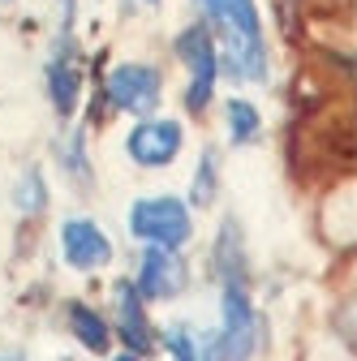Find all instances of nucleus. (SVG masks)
<instances>
[{
  "instance_id": "nucleus-13",
  "label": "nucleus",
  "mask_w": 357,
  "mask_h": 361,
  "mask_svg": "<svg viewBox=\"0 0 357 361\" xmlns=\"http://www.w3.org/2000/svg\"><path fill=\"white\" fill-rule=\"evenodd\" d=\"M224 116H229V138H233L237 147H250V142L258 138L262 116H258V108H254L250 99H229Z\"/></svg>"
},
{
  "instance_id": "nucleus-16",
  "label": "nucleus",
  "mask_w": 357,
  "mask_h": 361,
  "mask_svg": "<svg viewBox=\"0 0 357 361\" xmlns=\"http://www.w3.org/2000/svg\"><path fill=\"white\" fill-rule=\"evenodd\" d=\"M61 164H69L82 180H86V159H82V138H69V155L61 151Z\"/></svg>"
},
{
  "instance_id": "nucleus-1",
  "label": "nucleus",
  "mask_w": 357,
  "mask_h": 361,
  "mask_svg": "<svg viewBox=\"0 0 357 361\" xmlns=\"http://www.w3.org/2000/svg\"><path fill=\"white\" fill-rule=\"evenodd\" d=\"M207 13V30L215 39L219 69H229L237 82H262L272 69L267 35L254 0H198Z\"/></svg>"
},
{
  "instance_id": "nucleus-11",
  "label": "nucleus",
  "mask_w": 357,
  "mask_h": 361,
  "mask_svg": "<svg viewBox=\"0 0 357 361\" xmlns=\"http://www.w3.org/2000/svg\"><path fill=\"white\" fill-rule=\"evenodd\" d=\"M65 323H69V331H73V340L86 348V353H108L112 348V327H108V319L95 310V305H86V301H69L65 305Z\"/></svg>"
},
{
  "instance_id": "nucleus-10",
  "label": "nucleus",
  "mask_w": 357,
  "mask_h": 361,
  "mask_svg": "<svg viewBox=\"0 0 357 361\" xmlns=\"http://www.w3.org/2000/svg\"><path fill=\"white\" fill-rule=\"evenodd\" d=\"M48 99L56 108L61 121H69L78 112V99H82V69L73 61V43H65V52L48 65Z\"/></svg>"
},
{
  "instance_id": "nucleus-7",
  "label": "nucleus",
  "mask_w": 357,
  "mask_h": 361,
  "mask_svg": "<svg viewBox=\"0 0 357 361\" xmlns=\"http://www.w3.org/2000/svg\"><path fill=\"white\" fill-rule=\"evenodd\" d=\"M186 280H190L186 258L176 254L172 245H147L133 288H138L143 301H168V297H176V293L186 288Z\"/></svg>"
},
{
  "instance_id": "nucleus-3",
  "label": "nucleus",
  "mask_w": 357,
  "mask_h": 361,
  "mask_svg": "<svg viewBox=\"0 0 357 361\" xmlns=\"http://www.w3.org/2000/svg\"><path fill=\"white\" fill-rule=\"evenodd\" d=\"M176 48V61L190 69V90H186V108L198 116L207 112L211 95H215V78H219V52H215V39L207 30V22H194L186 26L181 35L172 39Z\"/></svg>"
},
{
  "instance_id": "nucleus-12",
  "label": "nucleus",
  "mask_w": 357,
  "mask_h": 361,
  "mask_svg": "<svg viewBox=\"0 0 357 361\" xmlns=\"http://www.w3.org/2000/svg\"><path fill=\"white\" fill-rule=\"evenodd\" d=\"M215 271L224 284H250V271H246V254H241V233L237 224L229 219L224 228H219V241H215Z\"/></svg>"
},
{
  "instance_id": "nucleus-6",
  "label": "nucleus",
  "mask_w": 357,
  "mask_h": 361,
  "mask_svg": "<svg viewBox=\"0 0 357 361\" xmlns=\"http://www.w3.org/2000/svg\"><path fill=\"white\" fill-rule=\"evenodd\" d=\"M219 344H224V361H246L258 344V314L250 305V293L241 284H224V301H219Z\"/></svg>"
},
{
  "instance_id": "nucleus-15",
  "label": "nucleus",
  "mask_w": 357,
  "mask_h": 361,
  "mask_svg": "<svg viewBox=\"0 0 357 361\" xmlns=\"http://www.w3.org/2000/svg\"><path fill=\"white\" fill-rule=\"evenodd\" d=\"M190 198H194V207H211V202H215V151H202Z\"/></svg>"
},
{
  "instance_id": "nucleus-9",
  "label": "nucleus",
  "mask_w": 357,
  "mask_h": 361,
  "mask_svg": "<svg viewBox=\"0 0 357 361\" xmlns=\"http://www.w3.org/2000/svg\"><path fill=\"white\" fill-rule=\"evenodd\" d=\"M116 336L125 340L129 353H138V357H151V348H155V327L147 319V301L138 297V288H133L129 280L116 284Z\"/></svg>"
},
{
  "instance_id": "nucleus-4",
  "label": "nucleus",
  "mask_w": 357,
  "mask_h": 361,
  "mask_svg": "<svg viewBox=\"0 0 357 361\" xmlns=\"http://www.w3.org/2000/svg\"><path fill=\"white\" fill-rule=\"evenodd\" d=\"M159 95H164V78L155 65H143V61H125V65L108 69V78H104L108 108L129 112V116H151Z\"/></svg>"
},
{
  "instance_id": "nucleus-18",
  "label": "nucleus",
  "mask_w": 357,
  "mask_h": 361,
  "mask_svg": "<svg viewBox=\"0 0 357 361\" xmlns=\"http://www.w3.org/2000/svg\"><path fill=\"white\" fill-rule=\"evenodd\" d=\"M0 361H26V357H18V353H5V357H0Z\"/></svg>"
},
{
  "instance_id": "nucleus-19",
  "label": "nucleus",
  "mask_w": 357,
  "mask_h": 361,
  "mask_svg": "<svg viewBox=\"0 0 357 361\" xmlns=\"http://www.w3.org/2000/svg\"><path fill=\"white\" fill-rule=\"evenodd\" d=\"M147 5H159V0H147Z\"/></svg>"
},
{
  "instance_id": "nucleus-2",
  "label": "nucleus",
  "mask_w": 357,
  "mask_h": 361,
  "mask_svg": "<svg viewBox=\"0 0 357 361\" xmlns=\"http://www.w3.org/2000/svg\"><path fill=\"white\" fill-rule=\"evenodd\" d=\"M129 233L147 241V245H172L181 250L190 237H194V219H190V207L172 194H159V198H138L129 207Z\"/></svg>"
},
{
  "instance_id": "nucleus-8",
  "label": "nucleus",
  "mask_w": 357,
  "mask_h": 361,
  "mask_svg": "<svg viewBox=\"0 0 357 361\" xmlns=\"http://www.w3.org/2000/svg\"><path fill=\"white\" fill-rule=\"evenodd\" d=\"M61 254L73 271H99L112 258V237L95 219H65L61 224Z\"/></svg>"
},
{
  "instance_id": "nucleus-17",
  "label": "nucleus",
  "mask_w": 357,
  "mask_h": 361,
  "mask_svg": "<svg viewBox=\"0 0 357 361\" xmlns=\"http://www.w3.org/2000/svg\"><path fill=\"white\" fill-rule=\"evenodd\" d=\"M108 361H143L138 353H116V357H108Z\"/></svg>"
},
{
  "instance_id": "nucleus-14",
  "label": "nucleus",
  "mask_w": 357,
  "mask_h": 361,
  "mask_svg": "<svg viewBox=\"0 0 357 361\" xmlns=\"http://www.w3.org/2000/svg\"><path fill=\"white\" fill-rule=\"evenodd\" d=\"M43 207H48V185H43V172H39V168H30V172L18 180V211L39 215Z\"/></svg>"
},
{
  "instance_id": "nucleus-5",
  "label": "nucleus",
  "mask_w": 357,
  "mask_h": 361,
  "mask_svg": "<svg viewBox=\"0 0 357 361\" xmlns=\"http://www.w3.org/2000/svg\"><path fill=\"white\" fill-rule=\"evenodd\" d=\"M181 142H186V129L181 121H172V116H147L129 129V138H125V151L129 159L138 164V168H168L176 155H181Z\"/></svg>"
}]
</instances>
